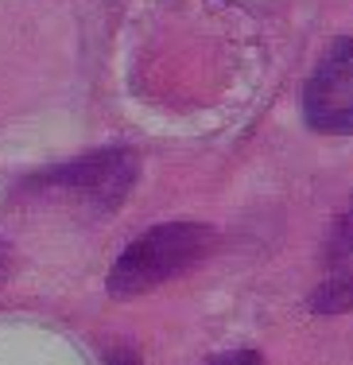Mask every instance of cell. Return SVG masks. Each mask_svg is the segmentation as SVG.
<instances>
[{
  "instance_id": "6da1fadb",
  "label": "cell",
  "mask_w": 353,
  "mask_h": 365,
  "mask_svg": "<svg viewBox=\"0 0 353 365\" xmlns=\"http://www.w3.org/2000/svg\"><path fill=\"white\" fill-rule=\"evenodd\" d=\"M136 171L140 163L132 148H105L31 175L20 187V198L55 206V210H74L82 218H109L132 195Z\"/></svg>"
},
{
  "instance_id": "7a4b0ae2",
  "label": "cell",
  "mask_w": 353,
  "mask_h": 365,
  "mask_svg": "<svg viewBox=\"0 0 353 365\" xmlns=\"http://www.w3.org/2000/svg\"><path fill=\"white\" fill-rule=\"evenodd\" d=\"M218 245V233L210 225L198 222H167L156 230L140 233L125 253L117 257V264L109 268V292L117 299H132L144 295L159 284L175 280V276L198 268Z\"/></svg>"
},
{
  "instance_id": "3957f363",
  "label": "cell",
  "mask_w": 353,
  "mask_h": 365,
  "mask_svg": "<svg viewBox=\"0 0 353 365\" xmlns=\"http://www.w3.org/2000/svg\"><path fill=\"white\" fill-rule=\"evenodd\" d=\"M307 125L330 136L353 133V39H338L318 58L303 90Z\"/></svg>"
},
{
  "instance_id": "277c9868",
  "label": "cell",
  "mask_w": 353,
  "mask_h": 365,
  "mask_svg": "<svg viewBox=\"0 0 353 365\" xmlns=\"http://www.w3.org/2000/svg\"><path fill=\"white\" fill-rule=\"evenodd\" d=\"M311 311H322V315L353 311V195L326 237L322 280L311 292Z\"/></svg>"
},
{
  "instance_id": "5b68a950",
  "label": "cell",
  "mask_w": 353,
  "mask_h": 365,
  "mask_svg": "<svg viewBox=\"0 0 353 365\" xmlns=\"http://www.w3.org/2000/svg\"><path fill=\"white\" fill-rule=\"evenodd\" d=\"M210 365H268L256 350H229L221 358H210Z\"/></svg>"
},
{
  "instance_id": "8992f818",
  "label": "cell",
  "mask_w": 353,
  "mask_h": 365,
  "mask_svg": "<svg viewBox=\"0 0 353 365\" xmlns=\"http://www.w3.org/2000/svg\"><path fill=\"white\" fill-rule=\"evenodd\" d=\"M109 365H140V354L128 350V346H120V350L109 354Z\"/></svg>"
}]
</instances>
